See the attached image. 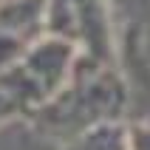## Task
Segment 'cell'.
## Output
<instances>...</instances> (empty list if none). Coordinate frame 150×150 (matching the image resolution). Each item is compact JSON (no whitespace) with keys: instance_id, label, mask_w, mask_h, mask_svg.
I'll return each mask as SVG.
<instances>
[{"instance_id":"obj_1","label":"cell","mask_w":150,"mask_h":150,"mask_svg":"<svg viewBox=\"0 0 150 150\" xmlns=\"http://www.w3.org/2000/svg\"><path fill=\"white\" fill-rule=\"evenodd\" d=\"M127 99V82L116 65H102L79 54L68 82L31 116V125L40 136L65 144L96 125L122 122Z\"/></svg>"},{"instance_id":"obj_2","label":"cell","mask_w":150,"mask_h":150,"mask_svg":"<svg viewBox=\"0 0 150 150\" xmlns=\"http://www.w3.org/2000/svg\"><path fill=\"white\" fill-rule=\"evenodd\" d=\"M79 48L68 40L42 34L17 62L0 71V127L31 119L68 82Z\"/></svg>"},{"instance_id":"obj_3","label":"cell","mask_w":150,"mask_h":150,"mask_svg":"<svg viewBox=\"0 0 150 150\" xmlns=\"http://www.w3.org/2000/svg\"><path fill=\"white\" fill-rule=\"evenodd\" d=\"M79 54L102 65H116V25L108 0H68Z\"/></svg>"},{"instance_id":"obj_4","label":"cell","mask_w":150,"mask_h":150,"mask_svg":"<svg viewBox=\"0 0 150 150\" xmlns=\"http://www.w3.org/2000/svg\"><path fill=\"white\" fill-rule=\"evenodd\" d=\"M45 0H0V31L25 40L42 37Z\"/></svg>"},{"instance_id":"obj_5","label":"cell","mask_w":150,"mask_h":150,"mask_svg":"<svg viewBox=\"0 0 150 150\" xmlns=\"http://www.w3.org/2000/svg\"><path fill=\"white\" fill-rule=\"evenodd\" d=\"M62 150H125V133H122V122H108V125H96L85 133L74 136L62 144Z\"/></svg>"},{"instance_id":"obj_6","label":"cell","mask_w":150,"mask_h":150,"mask_svg":"<svg viewBox=\"0 0 150 150\" xmlns=\"http://www.w3.org/2000/svg\"><path fill=\"white\" fill-rule=\"evenodd\" d=\"M31 42L34 40H25V37H17V34H3L0 31V71L8 68L11 62H17Z\"/></svg>"},{"instance_id":"obj_7","label":"cell","mask_w":150,"mask_h":150,"mask_svg":"<svg viewBox=\"0 0 150 150\" xmlns=\"http://www.w3.org/2000/svg\"><path fill=\"white\" fill-rule=\"evenodd\" d=\"M125 133V150H150V122L147 119H133L122 125Z\"/></svg>"}]
</instances>
